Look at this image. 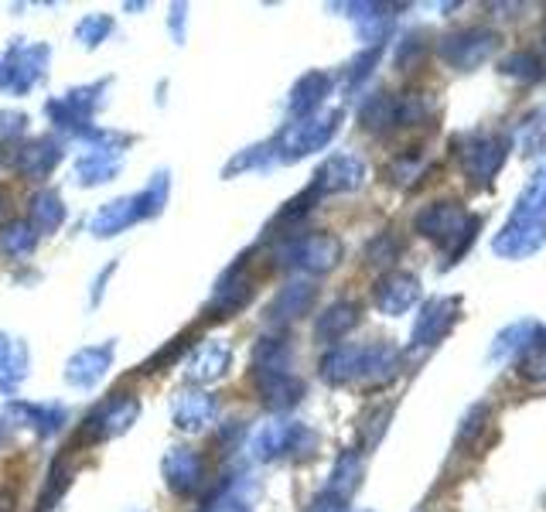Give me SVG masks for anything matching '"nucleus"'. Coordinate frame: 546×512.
Instances as JSON below:
<instances>
[{"label": "nucleus", "mask_w": 546, "mask_h": 512, "mask_svg": "<svg viewBox=\"0 0 546 512\" xmlns=\"http://www.w3.org/2000/svg\"><path fill=\"white\" fill-rule=\"evenodd\" d=\"M400 355L393 345L379 342V345H335L332 352L321 359V376L332 386H345L352 379H390Z\"/></svg>", "instance_id": "nucleus-1"}, {"label": "nucleus", "mask_w": 546, "mask_h": 512, "mask_svg": "<svg viewBox=\"0 0 546 512\" xmlns=\"http://www.w3.org/2000/svg\"><path fill=\"white\" fill-rule=\"evenodd\" d=\"M543 236H546V168L526 185L509 226L502 229L495 246H499V253L523 256V253H533L536 246L543 243Z\"/></svg>", "instance_id": "nucleus-2"}, {"label": "nucleus", "mask_w": 546, "mask_h": 512, "mask_svg": "<svg viewBox=\"0 0 546 512\" xmlns=\"http://www.w3.org/2000/svg\"><path fill=\"white\" fill-rule=\"evenodd\" d=\"M164 192H168V175H161V181H157V192H154V185H151L147 192H140V195L106 202L103 209H99L96 216L89 219V229H93L96 236H117L127 226H134V222L154 216V212H161Z\"/></svg>", "instance_id": "nucleus-3"}, {"label": "nucleus", "mask_w": 546, "mask_h": 512, "mask_svg": "<svg viewBox=\"0 0 546 512\" xmlns=\"http://www.w3.org/2000/svg\"><path fill=\"white\" fill-rule=\"evenodd\" d=\"M475 229H478V219L468 216V212L454 202H434L417 216V233L448 246L451 256H458L471 239H475Z\"/></svg>", "instance_id": "nucleus-4"}, {"label": "nucleus", "mask_w": 546, "mask_h": 512, "mask_svg": "<svg viewBox=\"0 0 546 512\" xmlns=\"http://www.w3.org/2000/svg\"><path fill=\"white\" fill-rule=\"evenodd\" d=\"M277 263L280 267L308 270V274H328L338 260H342V243L332 233H304L291 236L277 246Z\"/></svg>", "instance_id": "nucleus-5"}, {"label": "nucleus", "mask_w": 546, "mask_h": 512, "mask_svg": "<svg viewBox=\"0 0 546 512\" xmlns=\"http://www.w3.org/2000/svg\"><path fill=\"white\" fill-rule=\"evenodd\" d=\"M140 417V400L134 393H113L82 420V441L99 444V441H113V437L127 434Z\"/></svg>", "instance_id": "nucleus-6"}, {"label": "nucleus", "mask_w": 546, "mask_h": 512, "mask_svg": "<svg viewBox=\"0 0 546 512\" xmlns=\"http://www.w3.org/2000/svg\"><path fill=\"white\" fill-rule=\"evenodd\" d=\"M338 130V113L332 117H308V120H294L277 140H273V158L277 161H301L311 151L325 147Z\"/></svg>", "instance_id": "nucleus-7"}, {"label": "nucleus", "mask_w": 546, "mask_h": 512, "mask_svg": "<svg viewBox=\"0 0 546 512\" xmlns=\"http://www.w3.org/2000/svg\"><path fill=\"white\" fill-rule=\"evenodd\" d=\"M161 472L168 489L188 499L205 485V458L195 448H171L161 461Z\"/></svg>", "instance_id": "nucleus-8"}, {"label": "nucleus", "mask_w": 546, "mask_h": 512, "mask_svg": "<svg viewBox=\"0 0 546 512\" xmlns=\"http://www.w3.org/2000/svg\"><path fill=\"white\" fill-rule=\"evenodd\" d=\"M250 301H253V277H250V270H246V256H243V260L233 263V267L219 277L215 294L209 301V311L215 318H229V315H236V311H243Z\"/></svg>", "instance_id": "nucleus-9"}, {"label": "nucleus", "mask_w": 546, "mask_h": 512, "mask_svg": "<svg viewBox=\"0 0 546 512\" xmlns=\"http://www.w3.org/2000/svg\"><path fill=\"white\" fill-rule=\"evenodd\" d=\"M229 362H233L229 342H222V338H205V342H198L192 355L185 359V376H188V383L209 386L229 373Z\"/></svg>", "instance_id": "nucleus-10"}, {"label": "nucleus", "mask_w": 546, "mask_h": 512, "mask_svg": "<svg viewBox=\"0 0 546 512\" xmlns=\"http://www.w3.org/2000/svg\"><path fill=\"white\" fill-rule=\"evenodd\" d=\"M366 178V164H362L355 154H335L321 164V171L311 181L314 195H338V192H355Z\"/></svg>", "instance_id": "nucleus-11"}, {"label": "nucleus", "mask_w": 546, "mask_h": 512, "mask_svg": "<svg viewBox=\"0 0 546 512\" xmlns=\"http://www.w3.org/2000/svg\"><path fill=\"white\" fill-rule=\"evenodd\" d=\"M48 62V48H14V52H7V59L0 62V89H24L35 86V79L41 76V65Z\"/></svg>", "instance_id": "nucleus-12"}, {"label": "nucleus", "mask_w": 546, "mask_h": 512, "mask_svg": "<svg viewBox=\"0 0 546 512\" xmlns=\"http://www.w3.org/2000/svg\"><path fill=\"white\" fill-rule=\"evenodd\" d=\"M314 284L311 280H291L287 287H280L277 297L270 301L267 308V321L270 325H291L301 315H308L311 304H314Z\"/></svg>", "instance_id": "nucleus-13"}, {"label": "nucleus", "mask_w": 546, "mask_h": 512, "mask_svg": "<svg viewBox=\"0 0 546 512\" xmlns=\"http://www.w3.org/2000/svg\"><path fill=\"white\" fill-rule=\"evenodd\" d=\"M256 393H260V403L270 414H280V410H291L301 400L304 383L291 376V369H284V373H256Z\"/></svg>", "instance_id": "nucleus-14"}, {"label": "nucleus", "mask_w": 546, "mask_h": 512, "mask_svg": "<svg viewBox=\"0 0 546 512\" xmlns=\"http://www.w3.org/2000/svg\"><path fill=\"white\" fill-rule=\"evenodd\" d=\"M502 158H506V140L499 137H468L465 151H461V164L475 181H488L499 171Z\"/></svg>", "instance_id": "nucleus-15"}, {"label": "nucleus", "mask_w": 546, "mask_h": 512, "mask_svg": "<svg viewBox=\"0 0 546 512\" xmlns=\"http://www.w3.org/2000/svg\"><path fill=\"white\" fill-rule=\"evenodd\" d=\"M215 420V396L205 390H185L175 400V427L185 434H202L209 431Z\"/></svg>", "instance_id": "nucleus-16"}, {"label": "nucleus", "mask_w": 546, "mask_h": 512, "mask_svg": "<svg viewBox=\"0 0 546 512\" xmlns=\"http://www.w3.org/2000/svg\"><path fill=\"white\" fill-rule=\"evenodd\" d=\"M417 297H420V280L413 274L393 270V274H386L376 284V308L383 315H403V311H410V304Z\"/></svg>", "instance_id": "nucleus-17"}, {"label": "nucleus", "mask_w": 546, "mask_h": 512, "mask_svg": "<svg viewBox=\"0 0 546 512\" xmlns=\"http://www.w3.org/2000/svg\"><path fill=\"white\" fill-rule=\"evenodd\" d=\"M113 362V345H93V349H82L69 359V366H65V383L79 386V390H89V386H96L99 379L106 376V369H110Z\"/></svg>", "instance_id": "nucleus-18"}, {"label": "nucleus", "mask_w": 546, "mask_h": 512, "mask_svg": "<svg viewBox=\"0 0 546 512\" xmlns=\"http://www.w3.org/2000/svg\"><path fill=\"white\" fill-rule=\"evenodd\" d=\"M59 161H62L59 144H55V140H45V137L28 140V144L18 147V154H14V168H18L28 181L48 178V175L55 171V164H59Z\"/></svg>", "instance_id": "nucleus-19"}, {"label": "nucleus", "mask_w": 546, "mask_h": 512, "mask_svg": "<svg viewBox=\"0 0 546 512\" xmlns=\"http://www.w3.org/2000/svg\"><path fill=\"white\" fill-rule=\"evenodd\" d=\"M495 48V35H488V31H461V35H451L444 38L441 45V55L448 59L451 65H458V69H468V65L482 62L488 52Z\"/></svg>", "instance_id": "nucleus-20"}, {"label": "nucleus", "mask_w": 546, "mask_h": 512, "mask_svg": "<svg viewBox=\"0 0 546 512\" xmlns=\"http://www.w3.org/2000/svg\"><path fill=\"white\" fill-rule=\"evenodd\" d=\"M328 89H332V79H328L325 72H308V76L297 79V86L291 89V99H287L291 117H297V120L314 117L321 106V99L328 96Z\"/></svg>", "instance_id": "nucleus-21"}, {"label": "nucleus", "mask_w": 546, "mask_h": 512, "mask_svg": "<svg viewBox=\"0 0 546 512\" xmlns=\"http://www.w3.org/2000/svg\"><path fill=\"white\" fill-rule=\"evenodd\" d=\"M454 318H458V301H430L417 321V328H413V342L434 345L437 338H444L451 332Z\"/></svg>", "instance_id": "nucleus-22"}, {"label": "nucleus", "mask_w": 546, "mask_h": 512, "mask_svg": "<svg viewBox=\"0 0 546 512\" xmlns=\"http://www.w3.org/2000/svg\"><path fill=\"white\" fill-rule=\"evenodd\" d=\"M359 325V304L355 301H335L332 308H325L318 315V325H314V335L321 338V342H332L338 345L345 335L352 332V328Z\"/></svg>", "instance_id": "nucleus-23"}, {"label": "nucleus", "mask_w": 546, "mask_h": 512, "mask_svg": "<svg viewBox=\"0 0 546 512\" xmlns=\"http://www.w3.org/2000/svg\"><path fill=\"white\" fill-rule=\"evenodd\" d=\"M291 434H294V424H284V420L263 424L260 431L253 434V441H250L253 458H260V461L284 458V454L291 451Z\"/></svg>", "instance_id": "nucleus-24"}, {"label": "nucleus", "mask_w": 546, "mask_h": 512, "mask_svg": "<svg viewBox=\"0 0 546 512\" xmlns=\"http://www.w3.org/2000/svg\"><path fill=\"white\" fill-rule=\"evenodd\" d=\"M117 171H120V151H113V147H96V151H89L79 158V181L82 185L110 181Z\"/></svg>", "instance_id": "nucleus-25"}, {"label": "nucleus", "mask_w": 546, "mask_h": 512, "mask_svg": "<svg viewBox=\"0 0 546 512\" xmlns=\"http://www.w3.org/2000/svg\"><path fill=\"white\" fill-rule=\"evenodd\" d=\"M35 246H38V233L31 222L11 219L4 229H0V253H7L11 260H21V256L35 253Z\"/></svg>", "instance_id": "nucleus-26"}, {"label": "nucleus", "mask_w": 546, "mask_h": 512, "mask_svg": "<svg viewBox=\"0 0 546 512\" xmlns=\"http://www.w3.org/2000/svg\"><path fill=\"white\" fill-rule=\"evenodd\" d=\"M65 222V205L55 192H38L31 198V226L35 233H55Z\"/></svg>", "instance_id": "nucleus-27"}, {"label": "nucleus", "mask_w": 546, "mask_h": 512, "mask_svg": "<svg viewBox=\"0 0 546 512\" xmlns=\"http://www.w3.org/2000/svg\"><path fill=\"white\" fill-rule=\"evenodd\" d=\"M359 475H362L359 454H355V451H345L342 458H338V465H335L332 478H328V489H325V492L338 495V499H349V495L355 492V485H359Z\"/></svg>", "instance_id": "nucleus-28"}, {"label": "nucleus", "mask_w": 546, "mask_h": 512, "mask_svg": "<svg viewBox=\"0 0 546 512\" xmlns=\"http://www.w3.org/2000/svg\"><path fill=\"white\" fill-rule=\"evenodd\" d=\"M287 359H291V349L284 338H260L253 352V369L256 373H284Z\"/></svg>", "instance_id": "nucleus-29"}, {"label": "nucleus", "mask_w": 546, "mask_h": 512, "mask_svg": "<svg viewBox=\"0 0 546 512\" xmlns=\"http://www.w3.org/2000/svg\"><path fill=\"white\" fill-rule=\"evenodd\" d=\"M14 410H18V414L28 420L38 434H55L65 424L62 407H35V403H21V407H14Z\"/></svg>", "instance_id": "nucleus-30"}, {"label": "nucleus", "mask_w": 546, "mask_h": 512, "mask_svg": "<svg viewBox=\"0 0 546 512\" xmlns=\"http://www.w3.org/2000/svg\"><path fill=\"white\" fill-rule=\"evenodd\" d=\"M69 489V472H65V461H55L52 465V475H48V489L41 492V506L38 512H48L55 502L62 499V492Z\"/></svg>", "instance_id": "nucleus-31"}, {"label": "nucleus", "mask_w": 546, "mask_h": 512, "mask_svg": "<svg viewBox=\"0 0 546 512\" xmlns=\"http://www.w3.org/2000/svg\"><path fill=\"white\" fill-rule=\"evenodd\" d=\"M427 164L417 158V154H403V158H396L390 164V178L396 181V185H413L420 175H424Z\"/></svg>", "instance_id": "nucleus-32"}, {"label": "nucleus", "mask_w": 546, "mask_h": 512, "mask_svg": "<svg viewBox=\"0 0 546 512\" xmlns=\"http://www.w3.org/2000/svg\"><path fill=\"white\" fill-rule=\"evenodd\" d=\"M202 512H250V499L243 492L229 489V492H219L215 499L205 506Z\"/></svg>", "instance_id": "nucleus-33"}, {"label": "nucleus", "mask_w": 546, "mask_h": 512, "mask_svg": "<svg viewBox=\"0 0 546 512\" xmlns=\"http://www.w3.org/2000/svg\"><path fill=\"white\" fill-rule=\"evenodd\" d=\"M110 28H113V21L110 18H99V14H93V18H86L79 24V41L82 45H96V41H103L106 35H110Z\"/></svg>", "instance_id": "nucleus-34"}, {"label": "nucleus", "mask_w": 546, "mask_h": 512, "mask_svg": "<svg viewBox=\"0 0 546 512\" xmlns=\"http://www.w3.org/2000/svg\"><path fill=\"white\" fill-rule=\"evenodd\" d=\"M390 414H393V410H390V407H383V410H376V414H372V417L362 420V441H366L369 448L379 441V437H383V431H386V420H390Z\"/></svg>", "instance_id": "nucleus-35"}, {"label": "nucleus", "mask_w": 546, "mask_h": 512, "mask_svg": "<svg viewBox=\"0 0 546 512\" xmlns=\"http://www.w3.org/2000/svg\"><path fill=\"white\" fill-rule=\"evenodd\" d=\"M396 253H400V246L393 243V236L390 233H383V236H376V243H369V263H390L396 260Z\"/></svg>", "instance_id": "nucleus-36"}, {"label": "nucleus", "mask_w": 546, "mask_h": 512, "mask_svg": "<svg viewBox=\"0 0 546 512\" xmlns=\"http://www.w3.org/2000/svg\"><path fill=\"white\" fill-rule=\"evenodd\" d=\"M24 134V113L0 110V144H11Z\"/></svg>", "instance_id": "nucleus-37"}, {"label": "nucleus", "mask_w": 546, "mask_h": 512, "mask_svg": "<svg viewBox=\"0 0 546 512\" xmlns=\"http://www.w3.org/2000/svg\"><path fill=\"white\" fill-rule=\"evenodd\" d=\"M308 512H345V499H338L332 492H321L318 499L311 502Z\"/></svg>", "instance_id": "nucleus-38"}, {"label": "nucleus", "mask_w": 546, "mask_h": 512, "mask_svg": "<svg viewBox=\"0 0 546 512\" xmlns=\"http://www.w3.org/2000/svg\"><path fill=\"white\" fill-rule=\"evenodd\" d=\"M14 506H18V495L11 489H0V512H14Z\"/></svg>", "instance_id": "nucleus-39"}, {"label": "nucleus", "mask_w": 546, "mask_h": 512, "mask_svg": "<svg viewBox=\"0 0 546 512\" xmlns=\"http://www.w3.org/2000/svg\"><path fill=\"white\" fill-rule=\"evenodd\" d=\"M7 441H11V427H7V420L0 417V448H4Z\"/></svg>", "instance_id": "nucleus-40"}, {"label": "nucleus", "mask_w": 546, "mask_h": 512, "mask_svg": "<svg viewBox=\"0 0 546 512\" xmlns=\"http://www.w3.org/2000/svg\"><path fill=\"white\" fill-rule=\"evenodd\" d=\"M0 205H4V192H0Z\"/></svg>", "instance_id": "nucleus-41"}]
</instances>
